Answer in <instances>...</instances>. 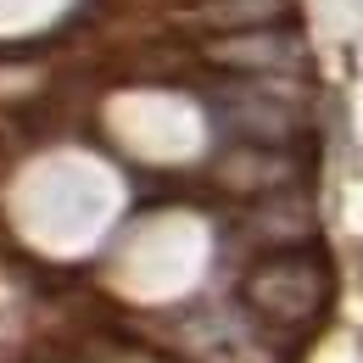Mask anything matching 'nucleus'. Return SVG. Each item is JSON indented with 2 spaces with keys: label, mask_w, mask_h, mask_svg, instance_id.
<instances>
[{
  "label": "nucleus",
  "mask_w": 363,
  "mask_h": 363,
  "mask_svg": "<svg viewBox=\"0 0 363 363\" xmlns=\"http://www.w3.org/2000/svg\"><path fill=\"white\" fill-rule=\"evenodd\" d=\"M279 17H291V0H201L196 23L218 28V34H240V28H274Z\"/></svg>",
  "instance_id": "nucleus-3"
},
{
  "label": "nucleus",
  "mask_w": 363,
  "mask_h": 363,
  "mask_svg": "<svg viewBox=\"0 0 363 363\" xmlns=\"http://www.w3.org/2000/svg\"><path fill=\"white\" fill-rule=\"evenodd\" d=\"M235 123L246 129V135H257V140H285L291 129H296V118L279 106V101H269V95H235Z\"/></svg>",
  "instance_id": "nucleus-4"
},
{
  "label": "nucleus",
  "mask_w": 363,
  "mask_h": 363,
  "mask_svg": "<svg viewBox=\"0 0 363 363\" xmlns=\"http://www.w3.org/2000/svg\"><path fill=\"white\" fill-rule=\"evenodd\" d=\"M330 296V274L313 257H274L246 274V302L274 324H308Z\"/></svg>",
  "instance_id": "nucleus-1"
},
{
  "label": "nucleus",
  "mask_w": 363,
  "mask_h": 363,
  "mask_svg": "<svg viewBox=\"0 0 363 363\" xmlns=\"http://www.w3.org/2000/svg\"><path fill=\"white\" fill-rule=\"evenodd\" d=\"M207 56L218 62V67H235V73H291L308 45H302V34H291V28H240V34H224V40H213Z\"/></svg>",
  "instance_id": "nucleus-2"
}]
</instances>
